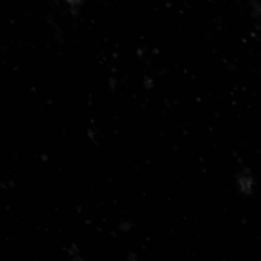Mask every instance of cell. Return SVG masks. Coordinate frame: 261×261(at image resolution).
Wrapping results in <instances>:
<instances>
[]
</instances>
